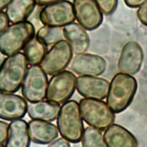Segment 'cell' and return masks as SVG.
Returning <instances> with one entry per match:
<instances>
[{"mask_svg":"<svg viewBox=\"0 0 147 147\" xmlns=\"http://www.w3.org/2000/svg\"><path fill=\"white\" fill-rule=\"evenodd\" d=\"M24 54L28 65H40L48 52V46L36 36H34L24 48Z\"/></svg>","mask_w":147,"mask_h":147,"instance_id":"21","label":"cell"},{"mask_svg":"<svg viewBox=\"0 0 147 147\" xmlns=\"http://www.w3.org/2000/svg\"><path fill=\"white\" fill-rule=\"evenodd\" d=\"M75 17L85 30L98 28L103 21L102 12L94 0H74Z\"/></svg>","mask_w":147,"mask_h":147,"instance_id":"10","label":"cell"},{"mask_svg":"<svg viewBox=\"0 0 147 147\" xmlns=\"http://www.w3.org/2000/svg\"><path fill=\"white\" fill-rule=\"evenodd\" d=\"M110 83L105 79L92 76L77 78L76 89L81 96L94 99H105L108 94Z\"/></svg>","mask_w":147,"mask_h":147,"instance_id":"13","label":"cell"},{"mask_svg":"<svg viewBox=\"0 0 147 147\" xmlns=\"http://www.w3.org/2000/svg\"><path fill=\"white\" fill-rule=\"evenodd\" d=\"M36 4L34 0H12L6 12L10 23L26 21L34 11Z\"/></svg>","mask_w":147,"mask_h":147,"instance_id":"20","label":"cell"},{"mask_svg":"<svg viewBox=\"0 0 147 147\" xmlns=\"http://www.w3.org/2000/svg\"><path fill=\"white\" fill-rule=\"evenodd\" d=\"M77 78L71 71H63L54 75L48 84L46 99L63 104L69 101L76 88Z\"/></svg>","mask_w":147,"mask_h":147,"instance_id":"6","label":"cell"},{"mask_svg":"<svg viewBox=\"0 0 147 147\" xmlns=\"http://www.w3.org/2000/svg\"><path fill=\"white\" fill-rule=\"evenodd\" d=\"M28 125L31 141L34 143L49 145L58 137V127L50 122L32 119Z\"/></svg>","mask_w":147,"mask_h":147,"instance_id":"15","label":"cell"},{"mask_svg":"<svg viewBox=\"0 0 147 147\" xmlns=\"http://www.w3.org/2000/svg\"><path fill=\"white\" fill-rule=\"evenodd\" d=\"M125 4L131 8H136L147 3V0H124Z\"/></svg>","mask_w":147,"mask_h":147,"instance_id":"29","label":"cell"},{"mask_svg":"<svg viewBox=\"0 0 147 147\" xmlns=\"http://www.w3.org/2000/svg\"><path fill=\"white\" fill-rule=\"evenodd\" d=\"M107 147H137L138 142L134 136L117 124H113L106 129L103 136Z\"/></svg>","mask_w":147,"mask_h":147,"instance_id":"17","label":"cell"},{"mask_svg":"<svg viewBox=\"0 0 147 147\" xmlns=\"http://www.w3.org/2000/svg\"><path fill=\"white\" fill-rule=\"evenodd\" d=\"M107 63L101 56L91 54L76 55L71 63L72 71L81 76H100L106 69Z\"/></svg>","mask_w":147,"mask_h":147,"instance_id":"11","label":"cell"},{"mask_svg":"<svg viewBox=\"0 0 147 147\" xmlns=\"http://www.w3.org/2000/svg\"><path fill=\"white\" fill-rule=\"evenodd\" d=\"M137 17L140 22L147 26V3L142 5L137 10Z\"/></svg>","mask_w":147,"mask_h":147,"instance_id":"26","label":"cell"},{"mask_svg":"<svg viewBox=\"0 0 147 147\" xmlns=\"http://www.w3.org/2000/svg\"><path fill=\"white\" fill-rule=\"evenodd\" d=\"M79 105L83 119L91 127L105 131L114 122L115 113L103 101L84 98Z\"/></svg>","mask_w":147,"mask_h":147,"instance_id":"5","label":"cell"},{"mask_svg":"<svg viewBox=\"0 0 147 147\" xmlns=\"http://www.w3.org/2000/svg\"><path fill=\"white\" fill-rule=\"evenodd\" d=\"M102 12L105 15H110L115 11L118 0H94Z\"/></svg>","mask_w":147,"mask_h":147,"instance_id":"24","label":"cell"},{"mask_svg":"<svg viewBox=\"0 0 147 147\" xmlns=\"http://www.w3.org/2000/svg\"><path fill=\"white\" fill-rule=\"evenodd\" d=\"M11 1L12 0H1V10L2 11L6 9Z\"/></svg>","mask_w":147,"mask_h":147,"instance_id":"31","label":"cell"},{"mask_svg":"<svg viewBox=\"0 0 147 147\" xmlns=\"http://www.w3.org/2000/svg\"><path fill=\"white\" fill-rule=\"evenodd\" d=\"M47 75L39 65L28 69L22 85V95L27 101L34 102L46 98L49 84Z\"/></svg>","mask_w":147,"mask_h":147,"instance_id":"7","label":"cell"},{"mask_svg":"<svg viewBox=\"0 0 147 147\" xmlns=\"http://www.w3.org/2000/svg\"><path fill=\"white\" fill-rule=\"evenodd\" d=\"M28 65L25 55L21 52L5 58L1 65V92L15 93L18 91L28 69Z\"/></svg>","mask_w":147,"mask_h":147,"instance_id":"2","label":"cell"},{"mask_svg":"<svg viewBox=\"0 0 147 147\" xmlns=\"http://www.w3.org/2000/svg\"><path fill=\"white\" fill-rule=\"evenodd\" d=\"M49 147H71L70 142L63 137L55 140L51 144L48 145Z\"/></svg>","mask_w":147,"mask_h":147,"instance_id":"28","label":"cell"},{"mask_svg":"<svg viewBox=\"0 0 147 147\" xmlns=\"http://www.w3.org/2000/svg\"><path fill=\"white\" fill-rule=\"evenodd\" d=\"M31 141L28 123L21 119L12 121L5 147H29Z\"/></svg>","mask_w":147,"mask_h":147,"instance_id":"19","label":"cell"},{"mask_svg":"<svg viewBox=\"0 0 147 147\" xmlns=\"http://www.w3.org/2000/svg\"><path fill=\"white\" fill-rule=\"evenodd\" d=\"M34 26L25 21L13 24L1 32L0 51L2 54L9 57L23 50L26 44L35 36Z\"/></svg>","mask_w":147,"mask_h":147,"instance_id":"4","label":"cell"},{"mask_svg":"<svg viewBox=\"0 0 147 147\" xmlns=\"http://www.w3.org/2000/svg\"><path fill=\"white\" fill-rule=\"evenodd\" d=\"M63 30L65 38L71 46L74 54H80L88 51L90 39L82 26L73 22L64 26Z\"/></svg>","mask_w":147,"mask_h":147,"instance_id":"16","label":"cell"},{"mask_svg":"<svg viewBox=\"0 0 147 147\" xmlns=\"http://www.w3.org/2000/svg\"><path fill=\"white\" fill-rule=\"evenodd\" d=\"M36 4L40 6L49 5L63 0H34Z\"/></svg>","mask_w":147,"mask_h":147,"instance_id":"30","label":"cell"},{"mask_svg":"<svg viewBox=\"0 0 147 147\" xmlns=\"http://www.w3.org/2000/svg\"><path fill=\"white\" fill-rule=\"evenodd\" d=\"M61 109L60 104L49 101L30 102L27 112L32 119L44 121H54L58 117Z\"/></svg>","mask_w":147,"mask_h":147,"instance_id":"18","label":"cell"},{"mask_svg":"<svg viewBox=\"0 0 147 147\" xmlns=\"http://www.w3.org/2000/svg\"><path fill=\"white\" fill-rule=\"evenodd\" d=\"M36 36L48 47L54 45L58 41L63 40L65 37L62 27L46 26L40 28Z\"/></svg>","mask_w":147,"mask_h":147,"instance_id":"22","label":"cell"},{"mask_svg":"<svg viewBox=\"0 0 147 147\" xmlns=\"http://www.w3.org/2000/svg\"><path fill=\"white\" fill-rule=\"evenodd\" d=\"M144 59L143 50L136 41H130L124 45L118 62L119 71L134 75L139 71Z\"/></svg>","mask_w":147,"mask_h":147,"instance_id":"12","label":"cell"},{"mask_svg":"<svg viewBox=\"0 0 147 147\" xmlns=\"http://www.w3.org/2000/svg\"><path fill=\"white\" fill-rule=\"evenodd\" d=\"M27 102L22 96L13 93L0 94V117L7 121L22 119L28 110Z\"/></svg>","mask_w":147,"mask_h":147,"instance_id":"14","label":"cell"},{"mask_svg":"<svg viewBox=\"0 0 147 147\" xmlns=\"http://www.w3.org/2000/svg\"><path fill=\"white\" fill-rule=\"evenodd\" d=\"M83 147H106L103 136L100 130L93 127H87L82 138Z\"/></svg>","mask_w":147,"mask_h":147,"instance_id":"23","label":"cell"},{"mask_svg":"<svg viewBox=\"0 0 147 147\" xmlns=\"http://www.w3.org/2000/svg\"><path fill=\"white\" fill-rule=\"evenodd\" d=\"M39 18L44 26L59 27L73 23L76 18L74 5L65 0L47 5L41 9Z\"/></svg>","mask_w":147,"mask_h":147,"instance_id":"9","label":"cell"},{"mask_svg":"<svg viewBox=\"0 0 147 147\" xmlns=\"http://www.w3.org/2000/svg\"><path fill=\"white\" fill-rule=\"evenodd\" d=\"M10 23L9 19L8 18V16L6 13L1 11L0 13V31L1 32L6 30L9 26Z\"/></svg>","mask_w":147,"mask_h":147,"instance_id":"27","label":"cell"},{"mask_svg":"<svg viewBox=\"0 0 147 147\" xmlns=\"http://www.w3.org/2000/svg\"><path fill=\"white\" fill-rule=\"evenodd\" d=\"M9 134V125L4 121H0V146L5 147Z\"/></svg>","mask_w":147,"mask_h":147,"instance_id":"25","label":"cell"},{"mask_svg":"<svg viewBox=\"0 0 147 147\" xmlns=\"http://www.w3.org/2000/svg\"><path fill=\"white\" fill-rule=\"evenodd\" d=\"M138 88L137 80L133 76L119 73L110 84L107 104L115 113L124 111L132 103Z\"/></svg>","mask_w":147,"mask_h":147,"instance_id":"1","label":"cell"},{"mask_svg":"<svg viewBox=\"0 0 147 147\" xmlns=\"http://www.w3.org/2000/svg\"><path fill=\"white\" fill-rule=\"evenodd\" d=\"M57 125L60 134L69 142H81L85 129L77 102L70 100L63 103L57 118Z\"/></svg>","mask_w":147,"mask_h":147,"instance_id":"3","label":"cell"},{"mask_svg":"<svg viewBox=\"0 0 147 147\" xmlns=\"http://www.w3.org/2000/svg\"><path fill=\"white\" fill-rule=\"evenodd\" d=\"M73 55L69 43L63 40L52 47L40 63V66L47 75H55L68 67L72 60Z\"/></svg>","mask_w":147,"mask_h":147,"instance_id":"8","label":"cell"}]
</instances>
